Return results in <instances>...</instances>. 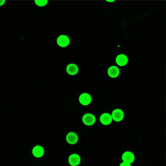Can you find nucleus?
<instances>
[{"label":"nucleus","instance_id":"obj_15","mask_svg":"<svg viewBox=\"0 0 166 166\" xmlns=\"http://www.w3.org/2000/svg\"><path fill=\"white\" fill-rule=\"evenodd\" d=\"M5 1H0V7L4 4Z\"/></svg>","mask_w":166,"mask_h":166},{"label":"nucleus","instance_id":"obj_13","mask_svg":"<svg viewBox=\"0 0 166 166\" xmlns=\"http://www.w3.org/2000/svg\"><path fill=\"white\" fill-rule=\"evenodd\" d=\"M47 1H35V2L36 4L39 6H44L46 5L47 3Z\"/></svg>","mask_w":166,"mask_h":166},{"label":"nucleus","instance_id":"obj_10","mask_svg":"<svg viewBox=\"0 0 166 166\" xmlns=\"http://www.w3.org/2000/svg\"><path fill=\"white\" fill-rule=\"evenodd\" d=\"M128 59L127 56L124 54H120L117 56L116 62L118 64L121 66L126 65L127 64Z\"/></svg>","mask_w":166,"mask_h":166},{"label":"nucleus","instance_id":"obj_2","mask_svg":"<svg viewBox=\"0 0 166 166\" xmlns=\"http://www.w3.org/2000/svg\"><path fill=\"white\" fill-rule=\"evenodd\" d=\"M112 118L115 121L120 122L122 121L124 117V113L120 109H115L112 112Z\"/></svg>","mask_w":166,"mask_h":166},{"label":"nucleus","instance_id":"obj_7","mask_svg":"<svg viewBox=\"0 0 166 166\" xmlns=\"http://www.w3.org/2000/svg\"><path fill=\"white\" fill-rule=\"evenodd\" d=\"M122 159L124 162L130 164L133 163L134 161L135 156L133 153L127 151L124 153Z\"/></svg>","mask_w":166,"mask_h":166},{"label":"nucleus","instance_id":"obj_11","mask_svg":"<svg viewBox=\"0 0 166 166\" xmlns=\"http://www.w3.org/2000/svg\"><path fill=\"white\" fill-rule=\"evenodd\" d=\"M32 153L33 155L37 158L42 156L44 153V149L42 146H36L33 149Z\"/></svg>","mask_w":166,"mask_h":166},{"label":"nucleus","instance_id":"obj_1","mask_svg":"<svg viewBox=\"0 0 166 166\" xmlns=\"http://www.w3.org/2000/svg\"><path fill=\"white\" fill-rule=\"evenodd\" d=\"M82 121L86 125L92 126L96 122V118L93 115L88 113L83 116Z\"/></svg>","mask_w":166,"mask_h":166},{"label":"nucleus","instance_id":"obj_5","mask_svg":"<svg viewBox=\"0 0 166 166\" xmlns=\"http://www.w3.org/2000/svg\"><path fill=\"white\" fill-rule=\"evenodd\" d=\"M78 139L77 135L73 132H71L68 133L66 137L67 142L71 145H74L76 143Z\"/></svg>","mask_w":166,"mask_h":166},{"label":"nucleus","instance_id":"obj_3","mask_svg":"<svg viewBox=\"0 0 166 166\" xmlns=\"http://www.w3.org/2000/svg\"><path fill=\"white\" fill-rule=\"evenodd\" d=\"M58 45L61 47H66L70 43L69 38L65 35L60 36L57 40Z\"/></svg>","mask_w":166,"mask_h":166},{"label":"nucleus","instance_id":"obj_16","mask_svg":"<svg viewBox=\"0 0 166 166\" xmlns=\"http://www.w3.org/2000/svg\"><path fill=\"white\" fill-rule=\"evenodd\" d=\"M109 1V2H112V1Z\"/></svg>","mask_w":166,"mask_h":166},{"label":"nucleus","instance_id":"obj_14","mask_svg":"<svg viewBox=\"0 0 166 166\" xmlns=\"http://www.w3.org/2000/svg\"><path fill=\"white\" fill-rule=\"evenodd\" d=\"M120 166H131V165L130 163L124 162L120 164Z\"/></svg>","mask_w":166,"mask_h":166},{"label":"nucleus","instance_id":"obj_4","mask_svg":"<svg viewBox=\"0 0 166 166\" xmlns=\"http://www.w3.org/2000/svg\"><path fill=\"white\" fill-rule=\"evenodd\" d=\"M79 101L83 105H88L91 102L92 97L89 94L86 93H83L80 96L79 98Z\"/></svg>","mask_w":166,"mask_h":166},{"label":"nucleus","instance_id":"obj_9","mask_svg":"<svg viewBox=\"0 0 166 166\" xmlns=\"http://www.w3.org/2000/svg\"><path fill=\"white\" fill-rule=\"evenodd\" d=\"M66 70L67 73L71 75H76L78 73L79 69L78 67L74 64H71L68 65Z\"/></svg>","mask_w":166,"mask_h":166},{"label":"nucleus","instance_id":"obj_8","mask_svg":"<svg viewBox=\"0 0 166 166\" xmlns=\"http://www.w3.org/2000/svg\"><path fill=\"white\" fill-rule=\"evenodd\" d=\"M100 120L101 123L104 125H108L112 122V117L108 113H105L101 116Z\"/></svg>","mask_w":166,"mask_h":166},{"label":"nucleus","instance_id":"obj_6","mask_svg":"<svg viewBox=\"0 0 166 166\" xmlns=\"http://www.w3.org/2000/svg\"><path fill=\"white\" fill-rule=\"evenodd\" d=\"M69 162L73 166H76L80 163L81 159L80 156L77 154L71 155L69 157Z\"/></svg>","mask_w":166,"mask_h":166},{"label":"nucleus","instance_id":"obj_12","mask_svg":"<svg viewBox=\"0 0 166 166\" xmlns=\"http://www.w3.org/2000/svg\"><path fill=\"white\" fill-rule=\"evenodd\" d=\"M108 74L111 77L115 78L118 77L120 73L118 68L115 66L109 67L108 71Z\"/></svg>","mask_w":166,"mask_h":166}]
</instances>
